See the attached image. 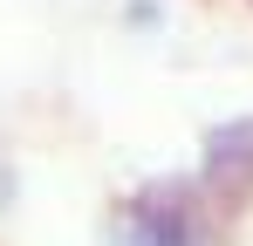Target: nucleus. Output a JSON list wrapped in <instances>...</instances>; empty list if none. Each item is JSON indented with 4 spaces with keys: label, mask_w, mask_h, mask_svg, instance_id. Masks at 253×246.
Returning a JSON list of instances; mask_svg holds the SVG:
<instances>
[{
    "label": "nucleus",
    "mask_w": 253,
    "mask_h": 246,
    "mask_svg": "<svg viewBox=\"0 0 253 246\" xmlns=\"http://www.w3.org/2000/svg\"><path fill=\"white\" fill-rule=\"evenodd\" d=\"M137 246H192V219L178 212V192H165V212L137 219Z\"/></svg>",
    "instance_id": "2"
},
{
    "label": "nucleus",
    "mask_w": 253,
    "mask_h": 246,
    "mask_svg": "<svg viewBox=\"0 0 253 246\" xmlns=\"http://www.w3.org/2000/svg\"><path fill=\"white\" fill-rule=\"evenodd\" d=\"M206 185L219 199H247L253 192V117H233L206 137Z\"/></svg>",
    "instance_id": "1"
}]
</instances>
